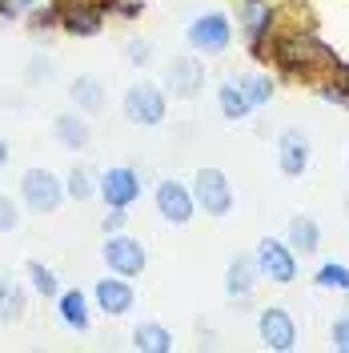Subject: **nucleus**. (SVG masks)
<instances>
[{
  "label": "nucleus",
  "mask_w": 349,
  "mask_h": 353,
  "mask_svg": "<svg viewBox=\"0 0 349 353\" xmlns=\"http://www.w3.org/2000/svg\"><path fill=\"white\" fill-rule=\"evenodd\" d=\"M101 197L109 209H132L141 201V176L129 165H117V169H105L101 173Z\"/></svg>",
  "instance_id": "11"
},
{
  "label": "nucleus",
  "mask_w": 349,
  "mask_h": 353,
  "mask_svg": "<svg viewBox=\"0 0 349 353\" xmlns=\"http://www.w3.org/2000/svg\"><path fill=\"white\" fill-rule=\"evenodd\" d=\"M65 189H68V197H72V201H88V197H92V176H88L85 165H72V169H68Z\"/></svg>",
  "instance_id": "27"
},
{
  "label": "nucleus",
  "mask_w": 349,
  "mask_h": 353,
  "mask_svg": "<svg viewBox=\"0 0 349 353\" xmlns=\"http://www.w3.org/2000/svg\"><path fill=\"white\" fill-rule=\"evenodd\" d=\"M117 12H121L125 21H137V17L145 12V4H141V0H129V4H125V0H117Z\"/></svg>",
  "instance_id": "34"
},
{
  "label": "nucleus",
  "mask_w": 349,
  "mask_h": 353,
  "mask_svg": "<svg viewBox=\"0 0 349 353\" xmlns=\"http://www.w3.org/2000/svg\"><path fill=\"white\" fill-rule=\"evenodd\" d=\"M125 117L141 129H157L165 117H169V101H165V88H157L153 81H137L125 88Z\"/></svg>",
  "instance_id": "4"
},
{
  "label": "nucleus",
  "mask_w": 349,
  "mask_h": 353,
  "mask_svg": "<svg viewBox=\"0 0 349 353\" xmlns=\"http://www.w3.org/2000/svg\"><path fill=\"white\" fill-rule=\"evenodd\" d=\"M189 48L193 52H205V57H221L229 44H233V24L225 12H205V17H197L189 24Z\"/></svg>",
  "instance_id": "7"
},
{
  "label": "nucleus",
  "mask_w": 349,
  "mask_h": 353,
  "mask_svg": "<svg viewBox=\"0 0 349 353\" xmlns=\"http://www.w3.org/2000/svg\"><path fill=\"white\" fill-rule=\"evenodd\" d=\"M68 101L85 112V117H97V112H105V85L97 77H77L68 85Z\"/></svg>",
  "instance_id": "18"
},
{
  "label": "nucleus",
  "mask_w": 349,
  "mask_h": 353,
  "mask_svg": "<svg viewBox=\"0 0 349 353\" xmlns=\"http://www.w3.org/2000/svg\"><path fill=\"white\" fill-rule=\"evenodd\" d=\"M92 297H97L101 313H109V317H125V313H132V305H137V293H132L129 277H117V273L101 277V281L92 285Z\"/></svg>",
  "instance_id": "13"
},
{
  "label": "nucleus",
  "mask_w": 349,
  "mask_h": 353,
  "mask_svg": "<svg viewBox=\"0 0 349 353\" xmlns=\"http://www.w3.org/2000/svg\"><path fill=\"white\" fill-rule=\"evenodd\" d=\"M165 88L173 97H181V101L197 97L205 88V65L197 57H177V61H169V68H165Z\"/></svg>",
  "instance_id": "15"
},
{
  "label": "nucleus",
  "mask_w": 349,
  "mask_h": 353,
  "mask_svg": "<svg viewBox=\"0 0 349 353\" xmlns=\"http://www.w3.org/2000/svg\"><path fill=\"white\" fill-rule=\"evenodd\" d=\"M57 313H61V321H65L68 330H77V333L88 330V297L81 293V289L57 293Z\"/></svg>",
  "instance_id": "20"
},
{
  "label": "nucleus",
  "mask_w": 349,
  "mask_h": 353,
  "mask_svg": "<svg viewBox=\"0 0 349 353\" xmlns=\"http://www.w3.org/2000/svg\"><path fill=\"white\" fill-rule=\"evenodd\" d=\"M329 341H333V350L349 353V313H337V317H333V325H329Z\"/></svg>",
  "instance_id": "28"
},
{
  "label": "nucleus",
  "mask_w": 349,
  "mask_h": 353,
  "mask_svg": "<svg viewBox=\"0 0 349 353\" xmlns=\"http://www.w3.org/2000/svg\"><path fill=\"white\" fill-rule=\"evenodd\" d=\"M237 85H241V92L249 97V105H253V109H261V105H269V101H273V88H277V81H273L269 72H261V68H249Z\"/></svg>",
  "instance_id": "23"
},
{
  "label": "nucleus",
  "mask_w": 349,
  "mask_h": 353,
  "mask_svg": "<svg viewBox=\"0 0 349 353\" xmlns=\"http://www.w3.org/2000/svg\"><path fill=\"white\" fill-rule=\"evenodd\" d=\"M129 229V209H109L105 217V233H125Z\"/></svg>",
  "instance_id": "31"
},
{
  "label": "nucleus",
  "mask_w": 349,
  "mask_h": 353,
  "mask_svg": "<svg viewBox=\"0 0 349 353\" xmlns=\"http://www.w3.org/2000/svg\"><path fill=\"white\" fill-rule=\"evenodd\" d=\"M52 4H77V0H52Z\"/></svg>",
  "instance_id": "38"
},
{
  "label": "nucleus",
  "mask_w": 349,
  "mask_h": 353,
  "mask_svg": "<svg viewBox=\"0 0 349 353\" xmlns=\"http://www.w3.org/2000/svg\"><path fill=\"white\" fill-rule=\"evenodd\" d=\"M189 189L197 197V213H209V217L233 213V185H229V176L221 169H197Z\"/></svg>",
  "instance_id": "6"
},
{
  "label": "nucleus",
  "mask_w": 349,
  "mask_h": 353,
  "mask_svg": "<svg viewBox=\"0 0 349 353\" xmlns=\"http://www.w3.org/2000/svg\"><path fill=\"white\" fill-rule=\"evenodd\" d=\"M153 201H157V213L169 221V225H189L193 213H197L193 189H189L185 181H173V176H169V181H157Z\"/></svg>",
  "instance_id": "9"
},
{
  "label": "nucleus",
  "mask_w": 349,
  "mask_h": 353,
  "mask_svg": "<svg viewBox=\"0 0 349 353\" xmlns=\"http://www.w3.org/2000/svg\"><path fill=\"white\" fill-rule=\"evenodd\" d=\"M101 24H105V8L92 0H77V4H65L61 8V28H65L68 37H77V41H85V37H97L101 32Z\"/></svg>",
  "instance_id": "16"
},
{
  "label": "nucleus",
  "mask_w": 349,
  "mask_h": 353,
  "mask_svg": "<svg viewBox=\"0 0 349 353\" xmlns=\"http://www.w3.org/2000/svg\"><path fill=\"white\" fill-rule=\"evenodd\" d=\"M28 81H32V85H41V81H48V61H44V57H37V61L28 65Z\"/></svg>",
  "instance_id": "33"
},
{
  "label": "nucleus",
  "mask_w": 349,
  "mask_h": 353,
  "mask_svg": "<svg viewBox=\"0 0 349 353\" xmlns=\"http://www.w3.org/2000/svg\"><path fill=\"white\" fill-rule=\"evenodd\" d=\"M257 333H261L265 345L277 353H289L297 345V321L285 305H265L261 317H257Z\"/></svg>",
  "instance_id": "10"
},
{
  "label": "nucleus",
  "mask_w": 349,
  "mask_h": 353,
  "mask_svg": "<svg viewBox=\"0 0 349 353\" xmlns=\"http://www.w3.org/2000/svg\"><path fill=\"white\" fill-rule=\"evenodd\" d=\"M237 21L249 41V57L269 61V37L277 28V4L273 0H237Z\"/></svg>",
  "instance_id": "2"
},
{
  "label": "nucleus",
  "mask_w": 349,
  "mask_h": 353,
  "mask_svg": "<svg viewBox=\"0 0 349 353\" xmlns=\"http://www.w3.org/2000/svg\"><path fill=\"white\" fill-rule=\"evenodd\" d=\"M257 269H261V277H269L273 285H293L297 281V273H301V261H297V249L281 237H261L257 245Z\"/></svg>",
  "instance_id": "5"
},
{
  "label": "nucleus",
  "mask_w": 349,
  "mask_h": 353,
  "mask_svg": "<svg viewBox=\"0 0 349 353\" xmlns=\"http://www.w3.org/2000/svg\"><path fill=\"white\" fill-rule=\"evenodd\" d=\"M257 277H261L257 257L253 253H233V261L225 269V293H229V301L233 305H245L253 297V289H257Z\"/></svg>",
  "instance_id": "12"
},
{
  "label": "nucleus",
  "mask_w": 349,
  "mask_h": 353,
  "mask_svg": "<svg viewBox=\"0 0 349 353\" xmlns=\"http://www.w3.org/2000/svg\"><path fill=\"white\" fill-rule=\"evenodd\" d=\"M21 8H24V12H32V8H37V0H17V12H21Z\"/></svg>",
  "instance_id": "37"
},
{
  "label": "nucleus",
  "mask_w": 349,
  "mask_h": 353,
  "mask_svg": "<svg viewBox=\"0 0 349 353\" xmlns=\"http://www.w3.org/2000/svg\"><path fill=\"white\" fill-rule=\"evenodd\" d=\"M269 61L285 77H313L317 68H329L337 52L329 48L313 28H273L269 37Z\"/></svg>",
  "instance_id": "1"
},
{
  "label": "nucleus",
  "mask_w": 349,
  "mask_h": 353,
  "mask_svg": "<svg viewBox=\"0 0 349 353\" xmlns=\"http://www.w3.org/2000/svg\"><path fill=\"white\" fill-rule=\"evenodd\" d=\"M17 225H21V209L12 205V197L0 193V233H17Z\"/></svg>",
  "instance_id": "29"
},
{
  "label": "nucleus",
  "mask_w": 349,
  "mask_h": 353,
  "mask_svg": "<svg viewBox=\"0 0 349 353\" xmlns=\"http://www.w3.org/2000/svg\"><path fill=\"white\" fill-rule=\"evenodd\" d=\"M217 109L225 121H245L249 112H253V105H249V97L241 92L237 81H225V85L217 88Z\"/></svg>",
  "instance_id": "22"
},
{
  "label": "nucleus",
  "mask_w": 349,
  "mask_h": 353,
  "mask_svg": "<svg viewBox=\"0 0 349 353\" xmlns=\"http://www.w3.org/2000/svg\"><path fill=\"white\" fill-rule=\"evenodd\" d=\"M0 17L12 21V17H17V0H0Z\"/></svg>",
  "instance_id": "35"
},
{
  "label": "nucleus",
  "mask_w": 349,
  "mask_h": 353,
  "mask_svg": "<svg viewBox=\"0 0 349 353\" xmlns=\"http://www.w3.org/2000/svg\"><path fill=\"white\" fill-rule=\"evenodd\" d=\"M309 161H313V145L301 129H285L277 137V165L285 176H306Z\"/></svg>",
  "instance_id": "14"
},
{
  "label": "nucleus",
  "mask_w": 349,
  "mask_h": 353,
  "mask_svg": "<svg viewBox=\"0 0 349 353\" xmlns=\"http://www.w3.org/2000/svg\"><path fill=\"white\" fill-rule=\"evenodd\" d=\"M21 197L28 213H57L61 201L68 197L65 181L48 169H24L21 173Z\"/></svg>",
  "instance_id": "3"
},
{
  "label": "nucleus",
  "mask_w": 349,
  "mask_h": 353,
  "mask_svg": "<svg viewBox=\"0 0 349 353\" xmlns=\"http://www.w3.org/2000/svg\"><path fill=\"white\" fill-rule=\"evenodd\" d=\"M101 257H105V265H109V273H117V277H141L145 273V265H149V257H145V245L137 241V237H129V233H109V241H105V249H101Z\"/></svg>",
  "instance_id": "8"
},
{
  "label": "nucleus",
  "mask_w": 349,
  "mask_h": 353,
  "mask_svg": "<svg viewBox=\"0 0 349 353\" xmlns=\"http://www.w3.org/2000/svg\"><path fill=\"white\" fill-rule=\"evenodd\" d=\"M21 305H24V293L8 277H0V325H12L21 317Z\"/></svg>",
  "instance_id": "25"
},
{
  "label": "nucleus",
  "mask_w": 349,
  "mask_h": 353,
  "mask_svg": "<svg viewBox=\"0 0 349 353\" xmlns=\"http://www.w3.org/2000/svg\"><path fill=\"white\" fill-rule=\"evenodd\" d=\"M52 24H61V4H52L48 12H37L32 17V28H52Z\"/></svg>",
  "instance_id": "32"
},
{
  "label": "nucleus",
  "mask_w": 349,
  "mask_h": 353,
  "mask_svg": "<svg viewBox=\"0 0 349 353\" xmlns=\"http://www.w3.org/2000/svg\"><path fill=\"white\" fill-rule=\"evenodd\" d=\"M132 345L141 353H169L173 350V333L161 321H141V325H132Z\"/></svg>",
  "instance_id": "21"
},
{
  "label": "nucleus",
  "mask_w": 349,
  "mask_h": 353,
  "mask_svg": "<svg viewBox=\"0 0 349 353\" xmlns=\"http://www.w3.org/2000/svg\"><path fill=\"white\" fill-rule=\"evenodd\" d=\"M52 129H57V141H61L65 149H72V153L88 149V141H92V132H88V121H85V112H81V109H77V112H61Z\"/></svg>",
  "instance_id": "19"
},
{
  "label": "nucleus",
  "mask_w": 349,
  "mask_h": 353,
  "mask_svg": "<svg viewBox=\"0 0 349 353\" xmlns=\"http://www.w3.org/2000/svg\"><path fill=\"white\" fill-rule=\"evenodd\" d=\"M346 213H349V197H346Z\"/></svg>",
  "instance_id": "39"
},
{
  "label": "nucleus",
  "mask_w": 349,
  "mask_h": 353,
  "mask_svg": "<svg viewBox=\"0 0 349 353\" xmlns=\"http://www.w3.org/2000/svg\"><path fill=\"white\" fill-rule=\"evenodd\" d=\"M4 165H8V141L0 137V169H4Z\"/></svg>",
  "instance_id": "36"
},
{
  "label": "nucleus",
  "mask_w": 349,
  "mask_h": 353,
  "mask_svg": "<svg viewBox=\"0 0 349 353\" xmlns=\"http://www.w3.org/2000/svg\"><path fill=\"white\" fill-rule=\"evenodd\" d=\"M313 285L317 289H333L349 301V265L346 261H326L317 273H313Z\"/></svg>",
  "instance_id": "24"
},
{
  "label": "nucleus",
  "mask_w": 349,
  "mask_h": 353,
  "mask_svg": "<svg viewBox=\"0 0 349 353\" xmlns=\"http://www.w3.org/2000/svg\"><path fill=\"white\" fill-rule=\"evenodd\" d=\"M125 52H129V61L137 68H145V65H149V57H153V48H149V41H145V37H132Z\"/></svg>",
  "instance_id": "30"
},
{
  "label": "nucleus",
  "mask_w": 349,
  "mask_h": 353,
  "mask_svg": "<svg viewBox=\"0 0 349 353\" xmlns=\"http://www.w3.org/2000/svg\"><path fill=\"white\" fill-rule=\"evenodd\" d=\"M28 281H32V289H37L41 297H57V293H61L57 277H52V269L41 265V261H28Z\"/></svg>",
  "instance_id": "26"
},
{
  "label": "nucleus",
  "mask_w": 349,
  "mask_h": 353,
  "mask_svg": "<svg viewBox=\"0 0 349 353\" xmlns=\"http://www.w3.org/2000/svg\"><path fill=\"white\" fill-rule=\"evenodd\" d=\"M285 241L297 249V257H309V253H317V249H321L326 237H321V225H317V221L306 217V213H297V217L285 225Z\"/></svg>",
  "instance_id": "17"
}]
</instances>
